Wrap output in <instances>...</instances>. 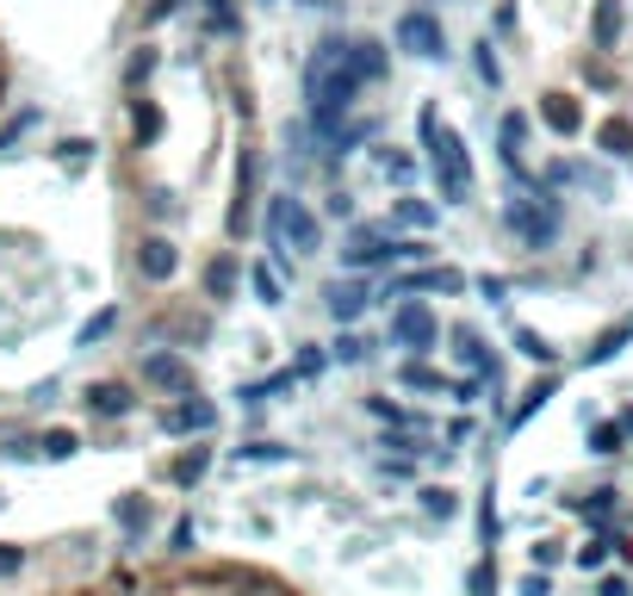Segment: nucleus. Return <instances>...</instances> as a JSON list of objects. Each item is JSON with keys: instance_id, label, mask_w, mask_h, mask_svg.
<instances>
[{"instance_id": "nucleus-3", "label": "nucleus", "mask_w": 633, "mask_h": 596, "mask_svg": "<svg viewBox=\"0 0 633 596\" xmlns=\"http://www.w3.org/2000/svg\"><path fill=\"white\" fill-rule=\"evenodd\" d=\"M342 261H348V268H379V261H429V243H422V236L398 243V236H391V224H354Z\"/></svg>"}, {"instance_id": "nucleus-31", "label": "nucleus", "mask_w": 633, "mask_h": 596, "mask_svg": "<svg viewBox=\"0 0 633 596\" xmlns=\"http://www.w3.org/2000/svg\"><path fill=\"white\" fill-rule=\"evenodd\" d=\"M249 287H255V299H261V305H280V299H286L280 273H273V261H255V268H249Z\"/></svg>"}, {"instance_id": "nucleus-22", "label": "nucleus", "mask_w": 633, "mask_h": 596, "mask_svg": "<svg viewBox=\"0 0 633 596\" xmlns=\"http://www.w3.org/2000/svg\"><path fill=\"white\" fill-rule=\"evenodd\" d=\"M621 25H628V13H621V0H596V20H590V38H596V50H614V44H621Z\"/></svg>"}, {"instance_id": "nucleus-10", "label": "nucleus", "mask_w": 633, "mask_h": 596, "mask_svg": "<svg viewBox=\"0 0 633 596\" xmlns=\"http://www.w3.org/2000/svg\"><path fill=\"white\" fill-rule=\"evenodd\" d=\"M81 405H87V417H99V423H118V417H131L137 410V398H131V385L125 379H94Z\"/></svg>"}, {"instance_id": "nucleus-13", "label": "nucleus", "mask_w": 633, "mask_h": 596, "mask_svg": "<svg viewBox=\"0 0 633 596\" xmlns=\"http://www.w3.org/2000/svg\"><path fill=\"white\" fill-rule=\"evenodd\" d=\"M255 187H261V155L255 150H243V162H236V206H231V236H243L249 231V206H255Z\"/></svg>"}, {"instance_id": "nucleus-44", "label": "nucleus", "mask_w": 633, "mask_h": 596, "mask_svg": "<svg viewBox=\"0 0 633 596\" xmlns=\"http://www.w3.org/2000/svg\"><path fill=\"white\" fill-rule=\"evenodd\" d=\"M329 361H342V366H361V361H366V342H361V336H354V329H342V336H336V348H329Z\"/></svg>"}, {"instance_id": "nucleus-59", "label": "nucleus", "mask_w": 633, "mask_h": 596, "mask_svg": "<svg viewBox=\"0 0 633 596\" xmlns=\"http://www.w3.org/2000/svg\"><path fill=\"white\" fill-rule=\"evenodd\" d=\"M305 7H324V0H305Z\"/></svg>"}, {"instance_id": "nucleus-27", "label": "nucleus", "mask_w": 633, "mask_h": 596, "mask_svg": "<svg viewBox=\"0 0 633 596\" xmlns=\"http://www.w3.org/2000/svg\"><path fill=\"white\" fill-rule=\"evenodd\" d=\"M572 510H577V516H584V522H590L596 535H602V528H609V522H614V491H609V484H602V491H590V498H577Z\"/></svg>"}, {"instance_id": "nucleus-38", "label": "nucleus", "mask_w": 633, "mask_h": 596, "mask_svg": "<svg viewBox=\"0 0 633 596\" xmlns=\"http://www.w3.org/2000/svg\"><path fill=\"white\" fill-rule=\"evenodd\" d=\"M57 162H62L69 174H81L87 162H94V143H87V137H62V143H57Z\"/></svg>"}, {"instance_id": "nucleus-46", "label": "nucleus", "mask_w": 633, "mask_h": 596, "mask_svg": "<svg viewBox=\"0 0 633 596\" xmlns=\"http://www.w3.org/2000/svg\"><path fill=\"white\" fill-rule=\"evenodd\" d=\"M497 535H503V516H497V503H491V491H484V503H479V540H484V547H497Z\"/></svg>"}, {"instance_id": "nucleus-29", "label": "nucleus", "mask_w": 633, "mask_h": 596, "mask_svg": "<svg viewBox=\"0 0 633 596\" xmlns=\"http://www.w3.org/2000/svg\"><path fill=\"white\" fill-rule=\"evenodd\" d=\"M553 392H559V379H553V373H547V379H535V385H528V392H521V405L509 410V429H521V423H528V417H535V410L547 405Z\"/></svg>"}, {"instance_id": "nucleus-43", "label": "nucleus", "mask_w": 633, "mask_h": 596, "mask_svg": "<svg viewBox=\"0 0 633 596\" xmlns=\"http://www.w3.org/2000/svg\"><path fill=\"white\" fill-rule=\"evenodd\" d=\"M38 106H25V113H13V118H7V125H0V150H13V143H20V137L25 131H32V125H38Z\"/></svg>"}, {"instance_id": "nucleus-60", "label": "nucleus", "mask_w": 633, "mask_h": 596, "mask_svg": "<svg viewBox=\"0 0 633 596\" xmlns=\"http://www.w3.org/2000/svg\"><path fill=\"white\" fill-rule=\"evenodd\" d=\"M261 7H268V0H261Z\"/></svg>"}, {"instance_id": "nucleus-1", "label": "nucleus", "mask_w": 633, "mask_h": 596, "mask_svg": "<svg viewBox=\"0 0 633 596\" xmlns=\"http://www.w3.org/2000/svg\"><path fill=\"white\" fill-rule=\"evenodd\" d=\"M354 100H361V81L348 62H324L310 57L305 62V106H310V131H324L329 143L348 131V113H354Z\"/></svg>"}, {"instance_id": "nucleus-30", "label": "nucleus", "mask_w": 633, "mask_h": 596, "mask_svg": "<svg viewBox=\"0 0 633 596\" xmlns=\"http://www.w3.org/2000/svg\"><path fill=\"white\" fill-rule=\"evenodd\" d=\"M38 454H44V460H75V454H81V435H75V429H44Z\"/></svg>"}, {"instance_id": "nucleus-42", "label": "nucleus", "mask_w": 633, "mask_h": 596, "mask_svg": "<svg viewBox=\"0 0 633 596\" xmlns=\"http://www.w3.org/2000/svg\"><path fill=\"white\" fill-rule=\"evenodd\" d=\"M466 596H497V565H491V553L466 572Z\"/></svg>"}, {"instance_id": "nucleus-51", "label": "nucleus", "mask_w": 633, "mask_h": 596, "mask_svg": "<svg viewBox=\"0 0 633 596\" xmlns=\"http://www.w3.org/2000/svg\"><path fill=\"white\" fill-rule=\"evenodd\" d=\"M25 572V547H7L0 540V577H20Z\"/></svg>"}, {"instance_id": "nucleus-21", "label": "nucleus", "mask_w": 633, "mask_h": 596, "mask_svg": "<svg viewBox=\"0 0 633 596\" xmlns=\"http://www.w3.org/2000/svg\"><path fill=\"white\" fill-rule=\"evenodd\" d=\"M162 125H168V118H162V106H155L150 94H137V100H131V143H137V150H150L155 137H162Z\"/></svg>"}, {"instance_id": "nucleus-12", "label": "nucleus", "mask_w": 633, "mask_h": 596, "mask_svg": "<svg viewBox=\"0 0 633 596\" xmlns=\"http://www.w3.org/2000/svg\"><path fill=\"white\" fill-rule=\"evenodd\" d=\"M174 268H180V249H174L168 236H143V243H137V273H143L150 287H168Z\"/></svg>"}, {"instance_id": "nucleus-54", "label": "nucleus", "mask_w": 633, "mask_h": 596, "mask_svg": "<svg viewBox=\"0 0 633 596\" xmlns=\"http://www.w3.org/2000/svg\"><path fill=\"white\" fill-rule=\"evenodd\" d=\"M521 596H553V577H547V572H528V577H521Z\"/></svg>"}, {"instance_id": "nucleus-28", "label": "nucleus", "mask_w": 633, "mask_h": 596, "mask_svg": "<svg viewBox=\"0 0 633 596\" xmlns=\"http://www.w3.org/2000/svg\"><path fill=\"white\" fill-rule=\"evenodd\" d=\"M155 69H162V50H150V44H137V50H131V62H125V87H131V94H143V81H150Z\"/></svg>"}, {"instance_id": "nucleus-39", "label": "nucleus", "mask_w": 633, "mask_h": 596, "mask_svg": "<svg viewBox=\"0 0 633 596\" xmlns=\"http://www.w3.org/2000/svg\"><path fill=\"white\" fill-rule=\"evenodd\" d=\"M609 553H614V535H590L584 547H577V565H584V572H602Z\"/></svg>"}, {"instance_id": "nucleus-23", "label": "nucleus", "mask_w": 633, "mask_h": 596, "mask_svg": "<svg viewBox=\"0 0 633 596\" xmlns=\"http://www.w3.org/2000/svg\"><path fill=\"white\" fill-rule=\"evenodd\" d=\"M596 150L602 155H614V162H621V155H633V118H602V125H596Z\"/></svg>"}, {"instance_id": "nucleus-2", "label": "nucleus", "mask_w": 633, "mask_h": 596, "mask_svg": "<svg viewBox=\"0 0 633 596\" xmlns=\"http://www.w3.org/2000/svg\"><path fill=\"white\" fill-rule=\"evenodd\" d=\"M324 243V224H317V212H310L305 199H292V192H280L268 206V249H273V273H286L298 255H310Z\"/></svg>"}, {"instance_id": "nucleus-45", "label": "nucleus", "mask_w": 633, "mask_h": 596, "mask_svg": "<svg viewBox=\"0 0 633 596\" xmlns=\"http://www.w3.org/2000/svg\"><path fill=\"white\" fill-rule=\"evenodd\" d=\"M236 460H261V466H268V460H292V447H280V442H243V447H236Z\"/></svg>"}, {"instance_id": "nucleus-53", "label": "nucleus", "mask_w": 633, "mask_h": 596, "mask_svg": "<svg viewBox=\"0 0 633 596\" xmlns=\"http://www.w3.org/2000/svg\"><path fill=\"white\" fill-rule=\"evenodd\" d=\"M373 417H379V423H410V410H398V405H391V398H373Z\"/></svg>"}, {"instance_id": "nucleus-35", "label": "nucleus", "mask_w": 633, "mask_h": 596, "mask_svg": "<svg viewBox=\"0 0 633 596\" xmlns=\"http://www.w3.org/2000/svg\"><path fill=\"white\" fill-rule=\"evenodd\" d=\"M298 379L292 366H280V373H268V379H255V385H243V405H268L273 392H286V385Z\"/></svg>"}, {"instance_id": "nucleus-5", "label": "nucleus", "mask_w": 633, "mask_h": 596, "mask_svg": "<svg viewBox=\"0 0 633 596\" xmlns=\"http://www.w3.org/2000/svg\"><path fill=\"white\" fill-rule=\"evenodd\" d=\"M559 218H565V206H559L547 187H540V199H509V206H503V224H509L528 249H547V243H553Z\"/></svg>"}, {"instance_id": "nucleus-14", "label": "nucleus", "mask_w": 633, "mask_h": 596, "mask_svg": "<svg viewBox=\"0 0 633 596\" xmlns=\"http://www.w3.org/2000/svg\"><path fill=\"white\" fill-rule=\"evenodd\" d=\"M547 187H584V192H596V199H609L614 180L602 168H590V162H565V155H559L553 168H547Z\"/></svg>"}, {"instance_id": "nucleus-4", "label": "nucleus", "mask_w": 633, "mask_h": 596, "mask_svg": "<svg viewBox=\"0 0 633 596\" xmlns=\"http://www.w3.org/2000/svg\"><path fill=\"white\" fill-rule=\"evenodd\" d=\"M429 174H435L442 206H466L472 199V155H466L460 131H442V143L429 150Z\"/></svg>"}, {"instance_id": "nucleus-48", "label": "nucleus", "mask_w": 633, "mask_h": 596, "mask_svg": "<svg viewBox=\"0 0 633 596\" xmlns=\"http://www.w3.org/2000/svg\"><path fill=\"white\" fill-rule=\"evenodd\" d=\"M324 366H329V354H324V348H298V361H292V373H298V379H317Z\"/></svg>"}, {"instance_id": "nucleus-36", "label": "nucleus", "mask_w": 633, "mask_h": 596, "mask_svg": "<svg viewBox=\"0 0 633 596\" xmlns=\"http://www.w3.org/2000/svg\"><path fill=\"white\" fill-rule=\"evenodd\" d=\"M398 385H410V392H442V373L429 361H403L398 366Z\"/></svg>"}, {"instance_id": "nucleus-25", "label": "nucleus", "mask_w": 633, "mask_h": 596, "mask_svg": "<svg viewBox=\"0 0 633 596\" xmlns=\"http://www.w3.org/2000/svg\"><path fill=\"white\" fill-rule=\"evenodd\" d=\"M391 224H403V231H429V224H435V206L417 199V192H403V199H391Z\"/></svg>"}, {"instance_id": "nucleus-9", "label": "nucleus", "mask_w": 633, "mask_h": 596, "mask_svg": "<svg viewBox=\"0 0 633 596\" xmlns=\"http://www.w3.org/2000/svg\"><path fill=\"white\" fill-rule=\"evenodd\" d=\"M417 292H466V273L460 268H417V273H398L385 299H417Z\"/></svg>"}, {"instance_id": "nucleus-7", "label": "nucleus", "mask_w": 633, "mask_h": 596, "mask_svg": "<svg viewBox=\"0 0 633 596\" xmlns=\"http://www.w3.org/2000/svg\"><path fill=\"white\" fill-rule=\"evenodd\" d=\"M398 50H410V57H422V62L447 57V32H442V20H435L429 7H410V13L398 20Z\"/></svg>"}, {"instance_id": "nucleus-56", "label": "nucleus", "mask_w": 633, "mask_h": 596, "mask_svg": "<svg viewBox=\"0 0 633 596\" xmlns=\"http://www.w3.org/2000/svg\"><path fill=\"white\" fill-rule=\"evenodd\" d=\"M596 596H628V577H596Z\"/></svg>"}, {"instance_id": "nucleus-26", "label": "nucleus", "mask_w": 633, "mask_h": 596, "mask_svg": "<svg viewBox=\"0 0 633 596\" xmlns=\"http://www.w3.org/2000/svg\"><path fill=\"white\" fill-rule=\"evenodd\" d=\"M206 472H211V447H187V454L168 466V479L180 484V491H192V484L206 479Z\"/></svg>"}, {"instance_id": "nucleus-18", "label": "nucleus", "mask_w": 633, "mask_h": 596, "mask_svg": "<svg viewBox=\"0 0 633 596\" xmlns=\"http://www.w3.org/2000/svg\"><path fill=\"white\" fill-rule=\"evenodd\" d=\"M348 69H354V81H361V87H373V81H385L391 57H385L379 38H354V44H348Z\"/></svg>"}, {"instance_id": "nucleus-55", "label": "nucleus", "mask_w": 633, "mask_h": 596, "mask_svg": "<svg viewBox=\"0 0 633 596\" xmlns=\"http://www.w3.org/2000/svg\"><path fill=\"white\" fill-rule=\"evenodd\" d=\"M168 13H180V0H150V13H143V20H150V25H162Z\"/></svg>"}, {"instance_id": "nucleus-41", "label": "nucleus", "mask_w": 633, "mask_h": 596, "mask_svg": "<svg viewBox=\"0 0 633 596\" xmlns=\"http://www.w3.org/2000/svg\"><path fill=\"white\" fill-rule=\"evenodd\" d=\"M516 348L528 354V361H540V366H553V361H559V348L547 342V336H535V329H516Z\"/></svg>"}, {"instance_id": "nucleus-33", "label": "nucleus", "mask_w": 633, "mask_h": 596, "mask_svg": "<svg viewBox=\"0 0 633 596\" xmlns=\"http://www.w3.org/2000/svg\"><path fill=\"white\" fill-rule=\"evenodd\" d=\"M472 69H479L484 87H503V62H497V44H491V38L472 44Z\"/></svg>"}, {"instance_id": "nucleus-20", "label": "nucleus", "mask_w": 633, "mask_h": 596, "mask_svg": "<svg viewBox=\"0 0 633 596\" xmlns=\"http://www.w3.org/2000/svg\"><path fill=\"white\" fill-rule=\"evenodd\" d=\"M113 522L125 528V540H143V535H150V522H155V510H150V498L125 491V498L113 503Z\"/></svg>"}, {"instance_id": "nucleus-11", "label": "nucleus", "mask_w": 633, "mask_h": 596, "mask_svg": "<svg viewBox=\"0 0 633 596\" xmlns=\"http://www.w3.org/2000/svg\"><path fill=\"white\" fill-rule=\"evenodd\" d=\"M143 379L162 385V392H180V398H192V366L174 354V348H155V354H143Z\"/></svg>"}, {"instance_id": "nucleus-8", "label": "nucleus", "mask_w": 633, "mask_h": 596, "mask_svg": "<svg viewBox=\"0 0 633 596\" xmlns=\"http://www.w3.org/2000/svg\"><path fill=\"white\" fill-rule=\"evenodd\" d=\"M162 429H168V435H211V429H218V405L192 392V398H180V405L162 410Z\"/></svg>"}, {"instance_id": "nucleus-19", "label": "nucleus", "mask_w": 633, "mask_h": 596, "mask_svg": "<svg viewBox=\"0 0 633 596\" xmlns=\"http://www.w3.org/2000/svg\"><path fill=\"white\" fill-rule=\"evenodd\" d=\"M236 287H243V261H236L231 249L211 255V261H206V299H218V305H224V299H236Z\"/></svg>"}, {"instance_id": "nucleus-32", "label": "nucleus", "mask_w": 633, "mask_h": 596, "mask_svg": "<svg viewBox=\"0 0 633 596\" xmlns=\"http://www.w3.org/2000/svg\"><path fill=\"white\" fill-rule=\"evenodd\" d=\"M422 516H435V522L460 516V498H454L447 484H422Z\"/></svg>"}, {"instance_id": "nucleus-47", "label": "nucleus", "mask_w": 633, "mask_h": 596, "mask_svg": "<svg viewBox=\"0 0 633 596\" xmlns=\"http://www.w3.org/2000/svg\"><path fill=\"white\" fill-rule=\"evenodd\" d=\"M417 131H422V150H435L447 125H442V113H435V106H422V113H417Z\"/></svg>"}, {"instance_id": "nucleus-6", "label": "nucleus", "mask_w": 633, "mask_h": 596, "mask_svg": "<svg viewBox=\"0 0 633 596\" xmlns=\"http://www.w3.org/2000/svg\"><path fill=\"white\" fill-rule=\"evenodd\" d=\"M442 342V324H435V311L422 305V299H398L391 305V348H410V354H422V348Z\"/></svg>"}, {"instance_id": "nucleus-16", "label": "nucleus", "mask_w": 633, "mask_h": 596, "mask_svg": "<svg viewBox=\"0 0 633 596\" xmlns=\"http://www.w3.org/2000/svg\"><path fill=\"white\" fill-rule=\"evenodd\" d=\"M324 305H329V317H336V324H354V317L373 305V292H366L361 280H329V287H324Z\"/></svg>"}, {"instance_id": "nucleus-52", "label": "nucleus", "mask_w": 633, "mask_h": 596, "mask_svg": "<svg viewBox=\"0 0 633 596\" xmlns=\"http://www.w3.org/2000/svg\"><path fill=\"white\" fill-rule=\"evenodd\" d=\"M528 553H535V572H547V565H559V540H535V547H528Z\"/></svg>"}, {"instance_id": "nucleus-15", "label": "nucleus", "mask_w": 633, "mask_h": 596, "mask_svg": "<svg viewBox=\"0 0 633 596\" xmlns=\"http://www.w3.org/2000/svg\"><path fill=\"white\" fill-rule=\"evenodd\" d=\"M454 354H460L466 366H472V379H484V385H497V354L484 348V336L472 324H454Z\"/></svg>"}, {"instance_id": "nucleus-57", "label": "nucleus", "mask_w": 633, "mask_h": 596, "mask_svg": "<svg viewBox=\"0 0 633 596\" xmlns=\"http://www.w3.org/2000/svg\"><path fill=\"white\" fill-rule=\"evenodd\" d=\"M479 292H484V299H491V305H503V292H509V287H503L497 273H484V280H479Z\"/></svg>"}, {"instance_id": "nucleus-49", "label": "nucleus", "mask_w": 633, "mask_h": 596, "mask_svg": "<svg viewBox=\"0 0 633 596\" xmlns=\"http://www.w3.org/2000/svg\"><path fill=\"white\" fill-rule=\"evenodd\" d=\"M373 131H379V125H373V118H348V131L342 137H336V150H354V143H366V137H373Z\"/></svg>"}, {"instance_id": "nucleus-17", "label": "nucleus", "mask_w": 633, "mask_h": 596, "mask_svg": "<svg viewBox=\"0 0 633 596\" xmlns=\"http://www.w3.org/2000/svg\"><path fill=\"white\" fill-rule=\"evenodd\" d=\"M540 125L553 137H577L584 131V106L572 94H540Z\"/></svg>"}, {"instance_id": "nucleus-37", "label": "nucleus", "mask_w": 633, "mask_h": 596, "mask_svg": "<svg viewBox=\"0 0 633 596\" xmlns=\"http://www.w3.org/2000/svg\"><path fill=\"white\" fill-rule=\"evenodd\" d=\"M621 442H628V423H621V417L590 429V454H602V460H609V454H621Z\"/></svg>"}, {"instance_id": "nucleus-24", "label": "nucleus", "mask_w": 633, "mask_h": 596, "mask_svg": "<svg viewBox=\"0 0 633 596\" xmlns=\"http://www.w3.org/2000/svg\"><path fill=\"white\" fill-rule=\"evenodd\" d=\"M628 342H633V317H621V324H609V329H602V336H596L590 348H584V361H590V366H602V361H614V354H621Z\"/></svg>"}, {"instance_id": "nucleus-58", "label": "nucleus", "mask_w": 633, "mask_h": 596, "mask_svg": "<svg viewBox=\"0 0 633 596\" xmlns=\"http://www.w3.org/2000/svg\"><path fill=\"white\" fill-rule=\"evenodd\" d=\"M0 100H7V62H0Z\"/></svg>"}, {"instance_id": "nucleus-40", "label": "nucleus", "mask_w": 633, "mask_h": 596, "mask_svg": "<svg viewBox=\"0 0 633 596\" xmlns=\"http://www.w3.org/2000/svg\"><path fill=\"white\" fill-rule=\"evenodd\" d=\"M373 155H379L385 180H398V187H410V180H417V162H410V155H398V150H373Z\"/></svg>"}, {"instance_id": "nucleus-50", "label": "nucleus", "mask_w": 633, "mask_h": 596, "mask_svg": "<svg viewBox=\"0 0 633 596\" xmlns=\"http://www.w3.org/2000/svg\"><path fill=\"white\" fill-rule=\"evenodd\" d=\"M192 540H199V528H192V516H180L168 528V553H192Z\"/></svg>"}, {"instance_id": "nucleus-34", "label": "nucleus", "mask_w": 633, "mask_h": 596, "mask_svg": "<svg viewBox=\"0 0 633 596\" xmlns=\"http://www.w3.org/2000/svg\"><path fill=\"white\" fill-rule=\"evenodd\" d=\"M113 329H118V305H106V311H94V317L81 324V336H75V342H81V348H99L106 336H113Z\"/></svg>"}]
</instances>
